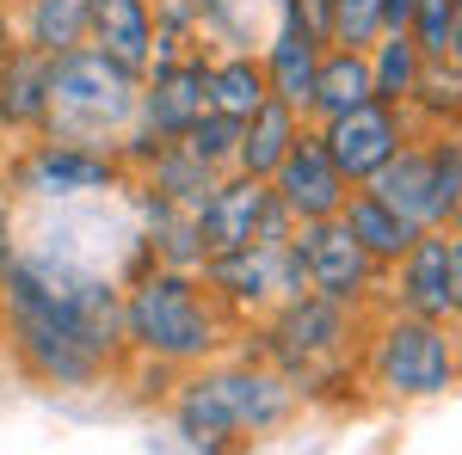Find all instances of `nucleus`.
Instances as JSON below:
<instances>
[{"instance_id": "obj_1", "label": "nucleus", "mask_w": 462, "mask_h": 455, "mask_svg": "<svg viewBox=\"0 0 462 455\" xmlns=\"http://www.w3.org/2000/svg\"><path fill=\"white\" fill-rule=\"evenodd\" d=\"M0 326L19 369L43 387H99L130 357L124 283L69 252L13 246L0 259Z\"/></svg>"}, {"instance_id": "obj_27", "label": "nucleus", "mask_w": 462, "mask_h": 455, "mask_svg": "<svg viewBox=\"0 0 462 455\" xmlns=\"http://www.w3.org/2000/svg\"><path fill=\"white\" fill-rule=\"evenodd\" d=\"M185 148L210 167V173H235V148H241V117H228V111H204L191 130H185Z\"/></svg>"}, {"instance_id": "obj_26", "label": "nucleus", "mask_w": 462, "mask_h": 455, "mask_svg": "<svg viewBox=\"0 0 462 455\" xmlns=\"http://www.w3.org/2000/svg\"><path fill=\"white\" fill-rule=\"evenodd\" d=\"M407 117H413V130H450V123H462V68L457 62H426L420 68Z\"/></svg>"}, {"instance_id": "obj_28", "label": "nucleus", "mask_w": 462, "mask_h": 455, "mask_svg": "<svg viewBox=\"0 0 462 455\" xmlns=\"http://www.w3.org/2000/svg\"><path fill=\"white\" fill-rule=\"evenodd\" d=\"M407 37L420 43L426 62H450V37H457V6L450 0H413Z\"/></svg>"}, {"instance_id": "obj_12", "label": "nucleus", "mask_w": 462, "mask_h": 455, "mask_svg": "<svg viewBox=\"0 0 462 455\" xmlns=\"http://www.w3.org/2000/svg\"><path fill=\"white\" fill-rule=\"evenodd\" d=\"M210 111V43H191L179 56H161L143 68L136 93V123L161 141H179L198 117Z\"/></svg>"}, {"instance_id": "obj_16", "label": "nucleus", "mask_w": 462, "mask_h": 455, "mask_svg": "<svg viewBox=\"0 0 462 455\" xmlns=\"http://www.w3.org/2000/svg\"><path fill=\"white\" fill-rule=\"evenodd\" d=\"M320 50H327V43H315V37L302 32V25H290L284 13H278V25H272V37H265V50H259L272 99H284V105H290V111H302V117H309V93H315Z\"/></svg>"}, {"instance_id": "obj_34", "label": "nucleus", "mask_w": 462, "mask_h": 455, "mask_svg": "<svg viewBox=\"0 0 462 455\" xmlns=\"http://www.w3.org/2000/svg\"><path fill=\"white\" fill-rule=\"evenodd\" d=\"M450 234H457V241H462V210H457V215H450Z\"/></svg>"}, {"instance_id": "obj_31", "label": "nucleus", "mask_w": 462, "mask_h": 455, "mask_svg": "<svg viewBox=\"0 0 462 455\" xmlns=\"http://www.w3.org/2000/svg\"><path fill=\"white\" fill-rule=\"evenodd\" d=\"M444 302H450V326H462V241L450 234V278H444Z\"/></svg>"}, {"instance_id": "obj_13", "label": "nucleus", "mask_w": 462, "mask_h": 455, "mask_svg": "<svg viewBox=\"0 0 462 455\" xmlns=\"http://www.w3.org/2000/svg\"><path fill=\"white\" fill-rule=\"evenodd\" d=\"M315 136H320V148L333 154V167L346 173V185H370V178L401 154V141L413 136V117H407V105L370 99V105L346 111V117L315 123Z\"/></svg>"}, {"instance_id": "obj_4", "label": "nucleus", "mask_w": 462, "mask_h": 455, "mask_svg": "<svg viewBox=\"0 0 462 455\" xmlns=\"http://www.w3.org/2000/svg\"><path fill=\"white\" fill-rule=\"evenodd\" d=\"M136 93L143 74L106 56L99 43H74L62 56H50V111H43V136L111 148L136 130Z\"/></svg>"}, {"instance_id": "obj_22", "label": "nucleus", "mask_w": 462, "mask_h": 455, "mask_svg": "<svg viewBox=\"0 0 462 455\" xmlns=\"http://www.w3.org/2000/svg\"><path fill=\"white\" fill-rule=\"evenodd\" d=\"M222 173H210L185 141H161L154 154H148V167L136 173V185H148V191H161L167 204H185V210H198L204 197H210V185Z\"/></svg>"}, {"instance_id": "obj_11", "label": "nucleus", "mask_w": 462, "mask_h": 455, "mask_svg": "<svg viewBox=\"0 0 462 455\" xmlns=\"http://www.w3.org/2000/svg\"><path fill=\"white\" fill-rule=\"evenodd\" d=\"M290 246H296V259H302L309 289L327 296V302H339V308H364V302L383 289V265L364 259V246L346 234L339 215H327V222H296V228H290Z\"/></svg>"}, {"instance_id": "obj_19", "label": "nucleus", "mask_w": 462, "mask_h": 455, "mask_svg": "<svg viewBox=\"0 0 462 455\" xmlns=\"http://www.w3.org/2000/svg\"><path fill=\"white\" fill-rule=\"evenodd\" d=\"M339 222H346V234L364 246V259H370V265H383V271H389L394 259H401L407 246L420 241V228H413L407 215H394L389 204L370 191V185H352V191H346V204H339Z\"/></svg>"}, {"instance_id": "obj_6", "label": "nucleus", "mask_w": 462, "mask_h": 455, "mask_svg": "<svg viewBox=\"0 0 462 455\" xmlns=\"http://www.w3.org/2000/svg\"><path fill=\"white\" fill-rule=\"evenodd\" d=\"M370 191L394 215H407L420 234L426 228H450V215L462 210V123L413 130L401 141V154L370 178Z\"/></svg>"}, {"instance_id": "obj_14", "label": "nucleus", "mask_w": 462, "mask_h": 455, "mask_svg": "<svg viewBox=\"0 0 462 455\" xmlns=\"http://www.w3.org/2000/svg\"><path fill=\"white\" fill-rule=\"evenodd\" d=\"M346 191L352 185L333 167V154L320 148L315 123H302V136L290 141V154L278 160V173H272V197L284 204L290 222H327V215H339Z\"/></svg>"}, {"instance_id": "obj_25", "label": "nucleus", "mask_w": 462, "mask_h": 455, "mask_svg": "<svg viewBox=\"0 0 462 455\" xmlns=\"http://www.w3.org/2000/svg\"><path fill=\"white\" fill-rule=\"evenodd\" d=\"M364 56H370V86H376V99H383V105H407L413 86H420V68H426L420 43L407 32H383Z\"/></svg>"}, {"instance_id": "obj_18", "label": "nucleus", "mask_w": 462, "mask_h": 455, "mask_svg": "<svg viewBox=\"0 0 462 455\" xmlns=\"http://www.w3.org/2000/svg\"><path fill=\"white\" fill-rule=\"evenodd\" d=\"M87 43L143 74L154 56V0H87Z\"/></svg>"}, {"instance_id": "obj_17", "label": "nucleus", "mask_w": 462, "mask_h": 455, "mask_svg": "<svg viewBox=\"0 0 462 455\" xmlns=\"http://www.w3.org/2000/svg\"><path fill=\"white\" fill-rule=\"evenodd\" d=\"M43 111H50V56L19 43L0 68V136H43Z\"/></svg>"}, {"instance_id": "obj_2", "label": "nucleus", "mask_w": 462, "mask_h": 455, "mask_svg": "<svg viewBox=\"0 0 462 455\" xmlns=\"http://www.w3.org/2000/svg\"><path fill=\"white\" fill-rule=\"evenodd\" d=\"M296 413H302V387L265 357H241V363L210 357L185 369V382L173 387V431L198 455H228L241 443L278 437Z\"/></svg>"}, {"instance_id": "obj_21", "label": "nucleus", "mask_w": 462, "mask_h": 455, "mask_svg": "<svg viewBox=\"0 0 462 455\" xmlns=\"http://www.w3.org/2000/svg\"><path fill=\"white\" fill-rule=\"evenodd\" d=\"M302 111H290L284 99H265V105L241 117V148H235V173H253V178H272L278 160L290 154V141L302 136Z\"/></svg>"}, {"instance_id": "obj_9", "label": "nucleus", "mask_w": 462, "mask_h": 455, "mask_svg": "<svg viewBox=\"0 0 462 455\" xmlns=\"http://www.w3.org/2000/svg\"><path fill=\"white\" fill-rule=\"evenodd\" d=\"M198 278H204V289H210L228 314H241V320L272 314L278 302H290V296L309 289L290 234L284 241H247V246H235V252H210V259L198 265Z\"/></svg>"}, {"instance_id": "obj_5", "label": "nucleus", "mask_w": 462, "mask_h": 455, "mask_svg": "<svg viewBox=\"0 0 462 455\" xmlns=\"http://www.w3.org/2000/svg\"><path fill=\"white\" fill-rule=\"evenodd\" d=\"M364 376L389 400H438L462 382V332L450 320L389 308L364 339Z\"/></svg>"}, {"instance_id": "obj_7", "label": "nucleus", "mask_w": 462, "mask_h": 455, "mask_svg": "<svg viewBox=\"0 0 462 455\" xmlns=\"http://www.w3.org/2000/svg\"><path fill=\"white\" fill-rule=\"evenodd\" d=\"M352 339H357V308H339L315 289H302V296L278 302L272 314H259V357L272 369H284L296 387H309L327 363H339L352 350Z\"/></svg>"}, {"instance_id": "obj_33", "label": "nucleus", "mask_w": 462, "mask_h": 455, "mask_svg": "<svg viewBox=\"0 0 462 455\" xmlns=\"http://www.w3.org/2000/svg\"><path fill=\"white\" fill-rule=\"evenodd\" d=\"M450 6H457V37H450V62L462 68V0H450Z\"/></svg>"}, {"instance_id": "obj_32", "label": "nucleus", "mask_w": 462, "mask_h": 455, "mask_svg": "<svg viewBox=\"0 0 462 455\" xmlns=\"http://www.w3.org/2000/svg\"><path fill=\"white\" fill-rule=\"evenodd\" d=\"M19 50V25H13V13L0 6V68H6V56Z\"/></svg>"}, {"instance_id": "obj_10", "label": "nucleus", "mask_w": 462, "mask_h": 455, "mask_svg": "<svg viewBox=\"0 0 462 455\" xmlns=\"http://www.w3.org/2000/svg\"><path fill=\"white\" fill-rule=\"evenodd\" d=\"M198 241H204V259L210 252H235L247 241H284L290 222L284 204L272 197V178H253V173H222L210 185V197L198 204Z\"/></svg>"}, {"instance_id": "obj_24", "label": "nucleus", "mask_w": 462, "mask_h": 455, "mask_svg": "<svg viewBox=\"0 0 462 455\" xmlns=\"http://www.w3.org/2000/svg\"><path fill=\"white\" fill-rule=\"evenodd\" d=\"M265 99H272V86H265V62L253 50H222V56H210V111L253 117Z\"/></svg>"}, {"instance_id": "obj_23", "label": "nucleus", "mask_w": 462, "mask_h": 455, "mask_svg": "<svg viewBox=\"0 0 462 455\" xmlns=\"http://www.w3.org/2000/svg\"><path fill=\"white\" fill-rule=\"evenodd\" d=\"M19 43L37 56H62L74 43H87V0H25L13 13Z\"/></svg>"}, {"instance_id": "obj_15", "label": "nucleus", "mask_w": 462, "mask_h": 455, "mask_svg": "<svg viewBox=\"0 0 462 455\" xmlns=\"http://www.w3.org/2000/svg\"><path fill=\"white\" fill-rule=\"evenodd\" d=\"M444 278H450V228H426V234L383 271L394 308H401V314H426V320H450Z\"/></svg>"}, {"instance_id": "obj_30", "label": "nucleus", "mask_w": 462, "mask_h": 455, "mask_svg": "<svg viewBox=\"0 0 462 455\" xmlns=\"http://www.w3.org/2000/svg\"><path fill=\"white\" fill-rule=\"evenodd\" d=\"M278 13L290 25H302L315 43H333V0H278Z\"/></svg>"}, {"instance_id": "obj_29", "label": "nucleus", "mask_w": 462, "mask_h": 455, "mask_svg": "<svg viewBox=\"0 0 462 455\" xmlns=\"http://www.w3.org/2000/svg\"><path fill=\"white\" fill-rule=\"evenodd\" d=\"M383 32H389L383 25V0H333V43L370 50Z\"/></svg>"}, {"instance_id": "obj_3", "label": "nucleus", "mask_w": 462, "mask_h": 455, "mask_svg": "<svg viewBox=\"0 0 462 455\" xmlns=\"http://www.w3.org/2000/svg\"><path fill=\"white\" fill-rule=\"evenodd\" d=\"M222 339H228V308L204 289L198 271L143 259V271L124 283V345H130V357L161 363V369H198L222 350Z\"/></svg>"}, {"instance_id": "obj_20", "label": "nucleus", "mask_w": 462, "mask_h": 455, "mask_svg": "<svg viewBox=\"0 0 462 455\" xmlns=\"http://www.w3.org/2000/svg\"><path fill=\"white\" fill-rule=\"evenodd\" d=\"M376 86H370V56L352 50V43H327L315 68V93H309V123H327V117H346V111L370 105Z\"/></svg>"}, {"instance_id": "obj_8", "label": "nucleus", "mask_w": 462, "mask_h": 455, "mask_svg": "<svg viewBox=\"0 0 462 455\" xmlns=\"http://www.w3.org/2000/svg\"><path fill=\"white\" fill-rule=\"evenodd\" d=\"M13 191L32 204H74V197H111L124 191L130 173L111 148H87V141H62V136H25V148L13 154Z\"/></svg>"}]
</instances>
